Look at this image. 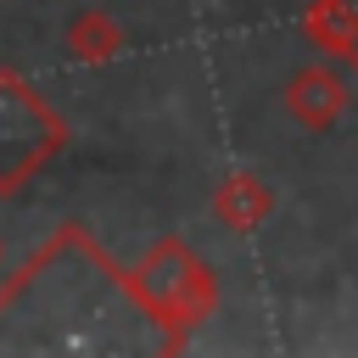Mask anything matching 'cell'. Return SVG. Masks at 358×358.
Masks as SVG:
<instances>
[{"instance_id": "obj_2", "label": "cell", "mask_w": 358, "mask_h": 358, "mask_svg": "<svg viewBox=\"0 0 358 358\" xmlns=\"http://www.w3.org/2000/svg\"><path fill=\"white\" fill-rule=\"evenodd\" d=\"M129 291L151 324V341L162 358L185 352L190 336L213 319L218 308V274L213 263L185 241V235H162L145 246V257L129 268Z\"/></svg>"}, {"instance_id": "obj_6", "label": "cell", "mask_w": 358, "mask_h": 358, "mask_svg": "<svg viewBox=\"0 0 358 358\" xmlns=\"http://www.w3.org/2000/svg\"><path fill=\"white\" fill-rule=\"evenodd\" d=\"M123 50H129V34H123V22H117L112 11H101V6L78 11V17L67 22V56H73V62L106 67V62H117Z\"/></svg>"}, {"instance_id": "obj_7", "label": "cell", "mask_w": 358, "mask_h": 358, "mask_svg": "<svg viewBox=\"0 0 358 358\" xmlns=\"http://www.w3.org/2000/svg\"><path fill=\"white\" fill-rule=\"evenodd\" d=\"M352 11H358V0H352ZM347 67H352V73H358V45H352V56H347Z\"/></svg>"}, {"instance_id": "obj_1", "label": "cell", "mask_w": 358, "mask_h": 358, "mask_svg": "<svg viewBox=\"0 0 358 358\" xmlns=\"http://www.w3.org/2000/svg\"><path fill=\"white\" fill-rule=\"evenodd\" d=\"M140 330L151 324L129 291V268L78 218H62L0 280V352H129Z\"/></svg>"}, {"instance_id": "obj_8", "label": "cell", "mask_w": 358, "mask_h": 358, "mask_svg": "<svg viewBox=\"0 0 358 358\" xmlns=\"http://www.w3.org/2000/svg\"><path fill=\"white\" fill-rule=\"evenodd\" d=\"M0 257H6V246H0Z\"/></svg>"}, {"instance_id": "obj_3", "label": "cell", "mask_w": 358, "mask_h": 358, "mask_svg": "<svg viewBox=\"0 0 358 358\" xmlns=\"http://www.w3.org/2000/svg\"><path fill=\"white\" fill-rule=\"evenodd\" d=\"M73 145L67 117L39 95L22 67H0V201L22 196Z\"/></svg>"}, {"instance_id": "obj_5", "label": "cell", "mask_w": 358, "mask_h": 358, "mask_svg": "<svg viewBox=\"0 0 358 358\" xmlns=\"http://www.w3.org/2000/svg\"><path fill=\"white\" fill-rule=\"evenodd\" d=\"M268 213H274V190H268L263 173L235 168V173H224V179L213 185V218H218L224 229L252 235L257 224H268Z\"/></svg>"}, {"instance_id": "obj_4", "label": "cell", "mask_w": 358, "mask_h": 358, "mask_svg": "<svg viewBox=\"0 0 358 358\" xmlns=\"http://www.w3.org/2000/svg\"><path fill=\"white\" fill-rule=\"evenodd\" d=\"M280 101H285L291 123H302L308 134H330V129L347 117V106H352V90H347V78H341L336 67H324V62H308V67H296V73L285 78Z\"/></svg>"}]
</instances>
